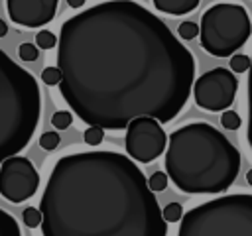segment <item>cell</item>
<instances>
[{
  "mask_svg": "<svg viewBox=\"0 0 252 236\" xmlns=\"http://www.w3.org/2000/svg\"><path fill=\"white\" fill-rule=\"evenodd\" d=\"M59 90L87 124L124 130L134 118L171 122L187 104L195 59L163 20L132 0H108L59 30Z\"/></svg>",
  "mask_w": 252,
  "mask_h": 236,
  "instance_id": "obj_1",
  "label": "cell"
},
{
  "mask_svg": "<svg viewBox=\"0 0 252 236\" xmlns=\"http://www.w3.org/2000/svg\"><path fill=\"white\" fill-rule=\"evenodd\" d=\"M39 210L43 236H167V222L148 179L118 151L59 157Z\"/></svg>",
  "mask_w": 252,
  "mask_h": 236,
  "instance_id": "obj_2",
  "label": "cell"
},
{
  "mask_svg": "<svg viewBox=\"0 0 252 236\" xmlns=\"http://www.w3.org/2000/svg\"><path fill=\"white\" fill-rule=\"evenodd\" d=\"M240 171V151L207 122H193L169 134L165 173L183 193L226 191Z\"/></svg>",
  "mask_w": 252,
  "mask_h": 236,
  "instance_id": "obj_3",
  "label": "cell"
},
{
  "mask_svg": "<svg viewBox=\"0 0 252 236\" xmlns=\"http://www.w3.org/2000/svg\"><path fill=\"white\" fill-rule=\"evenodd\" d=\"M41 118V92L30 71L0 49V163L18 155Z\"/></svg>",
  "mask_w": 252,
  "mask_h": 236,
  "instance_id": "obj_4",
  "label": "cell"
},
{
  "mask_svg": "<svg viewBox=\"0 0 252 236\" xmlns=\"http://www.w3.org/2000/svg\"><path fill=\"white\" fill-rule=\"evenodd\" d=\"M177 236H252V195L232 193L197 205L183 214Z\"/></svg>",
  "mask_w": 252,
  "mask_h": 236,
  "instance_id": "obj_5",
  "label": "cell"
},
{
  "mask_svg": "<svg viewBox=\"0 0 252 236\" xmlns=\"http://www.w3.org/2000/svg\"><path fill=\"white\" fill-rule=\"evenodd\" d=\"M201 47L213 57L234 55L250 37L252 22L244 6L219 2L201 16Z\"/></svg>",
  "mask_w": 252,
  "mask_h": 236,
  "instance_id": "obj_6",
  "label": "cell"
},
{
  "mask_svg": "<svg viewBox=\"0 0 252 236\" xmlns=\"http://www.w3.org/2000/svg\"><path fill=\"white\" fill-rule=\"evenodd\" d=\"M238 90V79L224 67H215L203 73L193 83V98L199 108L209 112H222L230 108Z\"/></svg>",
  "mask_w": 252,
  "mask_h": 236,
  "instance_id": "obj_7",
  "label": "cell"
},
{
  "mask_svg": "<svg viewBox=\"0 0 252 236\" xmlns=\"http://www.w3.org/2000/svg\"><path fill=\"white\" fill-rule=\"evenodd\" d=\"M169 136L161 128V122L152 116L134 118L126 128V153L140 163H150L159 157L165 149Z\"/></svg>",
  "mask_w": 252,
  "mask_h": 236,
  "instance_id": "obj_8",
  "label": "cell"
},
{
  "mask_svg": "<svg viewBox=\"0 0 252 236\" xmlns=\"http://www.w3.org/2000/svg\"><path fill=\"white\" fill-rule=\"evenodd\" d=\"M39 189V173L28 157L12 155L0 163V195L10 203H24Z\"/></svg>",
  "mask_w": 252,
  "mask_h": 236,
  "instance_id": "obj_9",
  "label": "cell"
},
{
  "mask_svg": "<svg viewBox=\"0 0 252 236\" xmlns=\"http://www.w3.org/2000/svg\"><path fill=\"white\" fill-rule=\"evenodd\" d=\"M59 0H6L8 16L24 28H41L55 18Z\"/></svg>",
  "mask_w": 252,
  "mask_h": 236,
  "instance_id": "obj_10",
  "label": "cell"
},
{
  "mask_svg": "<svg viewBox=\"0 0 252 236\" xmlns=\"http://www.w3.org/2000/svg\"><path fill=\"white\" fill-rule=\"evenodd\" d=\"M156 10L169 14V16H185L193 12L201 0H152Z\"/></svg>",
  "mask_w": 252,
  "mask_h": 236,
  "instance_id": "obj_11",
  "label": "cell"
},
{
  "mask_svg": "<svg viewBox=\"0 0 252 236\" xmlns=\"http://www.w3.org/2000/svg\"><path fill=\"white\" fill-rule=\"evenodd\" d=\"M0 236H22L20 224L4 208H0Z\"/></svg>",
  "mask_w": 252,
  "mask_h": 236,
  "instance_id": "obj_12",
  "label": "cell"
},
{
  "mask_svg": "<svg viewBox=\"0 0 252 236\" xmlns=\"http://www.w3.org/2000/svg\"><path fill=\"white\" fill-rule=\"evenodd\" d=\"M59 43V37L49 30H39L35 35V45L39 49H53Z\"/></svg>",
  "mask_w": 252,
  "mask_h": 236,
  "instance_id": "obj_13",
  "label": "cell"
},
{
  "mask_svg": "<svg viewBox=\"0 0 252 236\" xmlns=\"http://www.w3.org/2000/svg\"><path fill=\"white\" fill-rule=\"evenodd\" d=\"M22 218H24V224H26L28 228H37V226L41 224L43 214H41V210L35 208V206H26L24 212H22Z\"/></svg>",
  "mask_w": 252,
  "mask_h": 236,
  "instance_id": "obj_14",
  "label": "cell"
},
{
  "mask_svg": "<svg viewBox=\"0 0 252 236\" xmlns=\"http://www.w3.org/2000/svg\"><path fill=\"white\" fill-rule=\"evenodd\" d=\"M250 65H252V59L248 55H244V53L230 55V71L232 73H244L250 69Z\"/></svg>",
  "mask_w": 252,
  "mask_h": 236,
  "instance_id": "obj_15",
  "label": "cell"
},
{
  "mask_svg": "<svg viewBox=\"0 0 252 236\" xmlns=\"http://www.w3.org/2000/svg\"><path fill=\"white\" fill-rule=\"evenodd\" d=\"M220 124H222V128H226V130H238L240 124H242V118H240L238 112L226 108V110H222V114H220Z\"/></svg>",
  "mask_w": 252,
  "mask_h": 236,
  "instance_id": "obj_16",
  "label": "cell"
},
{
  "mask_svg": "<svg viewBox=\"0 0 252 236\" xmlns=\"http://www.w3.org/2000/svg\"><path fill=\"white\" fill-rule=\"evenodd\" d=\"M161 214H163V218H165L167 224L169 222H179L183 218V206L179 203H169V205H165V208L161 210Z\"/></svg>",
  "mask_w": 252,
  "mask_h": 236,
  "instance_id": "obj_17",
  "label": "cell"
},
{
  "mask_svg": "<svg viewBox=\"0 0 252 236\" xmlns=\"http://www.w3.org/2000/svg\"><path fill=\"white\" fill-rule=\"evenodd\" d=\"M199 31H201V28H199L193 20H185V22H181L179 28H177V33L181 35V39H193V37L199 35Z\"/></svg>",
  "mask_w": 252,
  "mask_h": 236,
  "instance_id": "obj_18",
  "label": "cell"
},
{
  "mask_svg": "<svg viewBox=\"0 0 252 236\" xmlns=\"http://www.w3.org/2000/svg\"><path fill=\"white\" fill-rule=\"evenodd\" d=\"M73 122V114L69 110H57L53 116H51V124L57 128V130H67Z\"/></svg>",
  "mask_w": 252,
  "mask_h": 236,
  "instance_id": "obj_19",
  "label": "cell"
},
{
  "mask_svg": "<svg viewBox=\"0 0 252 236\" xmlns=\"http://www.w3.org/2000/svg\"><path fill=\"white\" fill-rule=\"evenodd\" d=\"M83 138H85V142L89 146H98L102 142V138H104V128H100V126H89L85 130Z\"/></svg>",
  "mask_w": 252,
  "mask_h": 236,
  "instance_id": "obj_20",
  "label": "cell"
},
{
  "mask_svg": "<svg viewBox=\"0 0 252 236\" xmlns=\"http://www.w3.org/2000/svg\"><path fill=\"white\" fill-rule=\"evenodd\" d=\"M18 55H20L22 61L32 63V61L37 59V55H39V47L33 45V43H22V45L18 47Z\"/></svg>",
  "mask_w": 252,
  "mask_h": 236,
  "instance_id": "obj_21",
  "label": "cell"
},
{
  "mask_svg": "<svg viewBox=\"0 0 252 236\" xmlns=\"http://www.w3.org/2000/svg\"><path fill=\"white\" fill-rule=\"evenodd\" d=\"M167 181H169L167 173L156 171V173H152V175H150L148 185H150V189H152V191H165V189H167Z\"/></svg>",
  "mask_w": 252,
  "mask_h": 236,
  "instance_id": "obj_22",
  "label": "cell"
},
{
  "mask_svg": "<svg viewBox=\"0 0 252 236\" xmlns=\"http://www.w3.org/2000/svg\"><path fill=\"white\" fill-rule=\"evenodd\" d=\"M41 81H43L47 87L59 85V83H61V71H59V67H45V69L41 71Z\"/></svg>",
  "mask_w": 252,
  "mask_h": 236,
  "instance_id": "obj_23",
  "label": "cell"
},
{
  "mask_svg": "<svg viewBox=\"0 0 252 236\" xmlns=\"http://www.w3.org/2000/svg\"><path fill=\"white\" fill-rule=\"evenodd\" d=\"M248 132H246V138H248V146L252 149V65L248 69Z\"/></svg>",
  "mask_w": 252,
  "mask_h": 236,
  "instance_id": "obj_24",
  "label": "cell"
},
{
  "mask_svg": "<svg viewBox=\"0 0 252 236\" xmlns=\"http://www.w3.org/2000/svg\"><path fill=\"white\" fill-rule=\"evenodd\" d=\"M59 134L57 132H43L41 136H39V146L43 148V149H47V151H51V149H55L57 146H59Z\"/></svg>",
  "mask_w": 252,
  "mask_h": 236,
  "instance_id": "obj_25",
  "label": "cell"
},
{
  "mask_svg": "<svg viewBox=\"0 0 252 236\" xmlns=\"http://www.w3.org/2000/svg\"><path fill=\"white\" fill-rule=\"evenodd\" d=\"M6 33H8V24H6V22L0 18V37H4Z\"/></svg>",
  "mask_w": 252,
  "mask_h": 236,
  "instance_id": "obj_26",
  "label": "cell"
},
{
  "mask_svg": "<svg viewBox=\"0 0 252 236\" xmlns=\"http://www.w3.org/2000/svg\"><path fill=\"white\" fill-rule=\"evenodd\" d=\"M67 4H69L71 8H81V6L85 4V0H67Z\"/></svg>",
  "mask_w": 252,
  "mask_h": 236,
  "instance_id": "obj_27",
  "label": "cell"
},
{
  "mask_svg": "<svg viewBox=\"0 0 252 236\" xmlns=\"http://www.w3.org/2000/svg\"><path fill=\"white\" fill-rule=\"evenodd\" d=\"M246 181H248V185L252 187V169H248V173H246Z\"/></svg>",
  "mask_w": 252,
  "mask_h": 236,
  "instance_id": "obj_28",
  "label": "cell"
}]
</instances>
